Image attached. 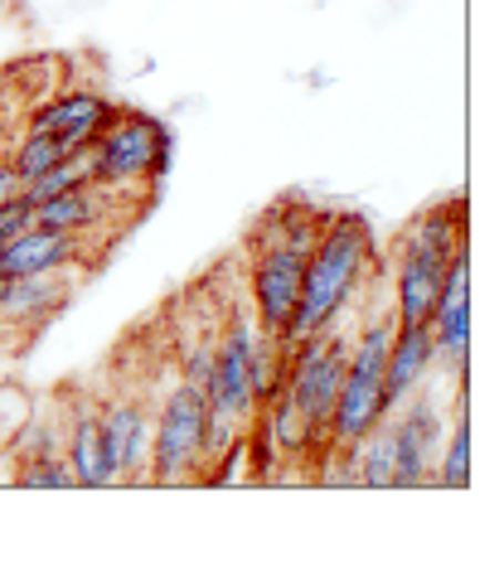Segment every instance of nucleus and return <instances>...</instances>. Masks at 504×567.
Masks as SVG:
<instances>
[{"label": "nucleus", "instance_id": "dca6fc26", "mask_svg": "<svg viewBox=\"0 0 504 567\" xmlns=\"http://www.w3.org/2000/svg\"><path fill=\"white\" fill-rule=\"evenodd\" d=\"M354 485L359 489H393V442H388V422L364 432L354 446Z\"/></svg>", "mask_w": 504, "mask_h": 567}, {"label": "nucleus", "instance_id": "aec40b11", "mask_svg": "<svg viewBox=\"0 0 504 567\" xmlns=\"http://www.w3.org/2000/svg\"><path fill=\"white\" fill-rule=\"evenodd\" d=\"M20 195V175H16V165H10V156L0 161V204L6 199H16Z\"/></svg>", "mask_w": 504, "mask_h": 567}, {"label": "nucleus", "instance_id": "6ab92c4d", "mask_svg": "<svg viewBox=\"0 0 504 567\" xmlns=\"http://www.w3.org/2000/svg\"><path fill=\"white\" fill-rule=\"evenodd\" d=\"M30 224H34V209H30V204H24L20 195L0 204V248H6V243L16 238L20 228H30Z\"/></svg>", "mask_w": 504, "mask_h": 567}, {"label": "nucleus", "instance_id": "0eeeda50", "mask_svg": "<svg viewBox=\"0 0 504 567\" xmlns=\"http://www.w3.org/2000/svg\"><path fill=\"white\" fill-rule=\"evenodd\" d=\"M388 442H393V489H422L432 485V461L442 446V412L426 398H403L388 412Z\"/></svg>", "mask_w": 504, "mask_h": 567}, {"label": "nucleus", "instance_id": "f03ea898", "mask_svg": "<svg viewBox=\"0 0 504 567\" xmlns=\"http://www.w3.org/2000/svg\"><path fill=\"white\" fill-rule=\"evenodd\" d=\"M204 442H209V398L199 383L175 379L155 403L146 485H204V466H209Z\"/></svg>", "mask_w": 504, "mask_h": 567}, {"label": "nucleus", "instance_id": "9b49d317", "mask_svg": "<svg viewBox=\"0 0 504 567\" xmlns=\"http://www.w3.org/2000/svg\"><path fill=\"white\" fill-rule=\"evenodd\" d=\"M97 243L93 234H63V228H20L0 248V272L6 277H34V272H73Z\"/></svg>", "mask_w": 504, "mask_h": 567}, {"label": "nucleus", "instance_id": "f3484780", "mask_svg": "<svg viewBox=\"0 0 504 567\" xmlns=\"http://www.w3.org/2000/svg\"><path fill=\"white\" fill-rule=\"evenodd\" d=\"M20 489H78L73 485V471L63 461V451H49V456H30V461H16V475H10Z\"/></svg>", "mask_w": 504, "mask_h": 567}, {"label": "nucleus", "instance_id": "423d86ee", "mask_svg": "<svg viewBox=\"0 0 504 567\" xmlns=\"http://www.w3.org/2000/svg\"><path fill=\"white\" fill-rule=\"evenodd\" d=\"M161 132L165 126L146 117V112H112V122L93 141V185H107V189L151 185L146 171Z\"/></svg>", "mask_w": 504, "mask_h": 567}, {"label": "nucleus", "instance_id": "ddd939ff", "mask_svg": "<svg viewBox=\"0 0 504 567\" xmlns=\"http://www.w3.org/2000/svg\"><path fill=\"white\" fill-rule=\"evenodd\" d=\"M432 359H436V350H432L426 326H393V340H388V354H383V417L403 403L408 393L422 389Z\"/></svg>", "mask_w": 504, "mask_h": 567}, {"label": "nucleus", "instance_id": "1a4fd4ad", "mask_svg": "<svg viewBox=\"0 0 504 567\" xmlns=\"http://www.w3.org/2000/svg\"><path fill=\"white\" fill-rule=\"evenodd\" d=\"M426 334H432L436 359L451 364L456 379H465V354H471V252L465 248L446 262L442 291L426 316Z\"/></svg>", "mask_w": 504, "mask_h": 567}, {"label": "nucleus", "instance_id": "6e6552de", "mask_svg": "<svg viewBox=\"0 0 504 567\" xmlns=\"http://www.w3.org/2000/svg\"><path fill=\"white\" fill-rule=\"evenodd\" d=\"M63 461L73 471L78 489H112L116 485V466L107 436H102V398L73 389L69 408H63Z\"/></svg>", "mask_w": 504, "mask_h": 567}, {"label": "nucleus", "instance_id": "2eb2a0df", "mask_svg": "<svg viewBox=\"0 0 504 567\" xmlns=\"http://www.w3.org/2000/svg\"><path fill=\"white\" fill-rule=\"evenodd\" d=\"M471 485V417H465V403L451 417V436H442L432 461V489H465Z\"/></svg>", "mask_w": 504, "mask_h": 567}, {"label": "nucleus", "instance_id": "20e7f679", "mask_svg": "<svg viewBox=\"0 0 504 567\" xmlns=\"http://www.w3.org/2000/svg\"><path fill=\"white\" fill-rule=\"evenodd\" d=\"M349 340H354V334L340 330V320H335V326L316 330V334H301V340L287 344V354H281V393H287L291 408L301 412L316 451L326 446V427H330L335 393H340V379H344Z\"/></svg>", "mask_w": 504, "mask_h": 567}, {"label": "nucleus", "instance_id": "a211bd4d", "mask_svg": "<svg viewBox=\"0 0 504 567\" xmlns=\"http://www.w3.org/2000/svg\"><path fill=\"white\" fill-rule=\"evenodd\" d=\"M59 161H63V146H59V136H49V132H24V141L16 146V156H10L20 185H24V179H34V175H44L49 165H59Z\"/></svg>", "mask_w": 504, "mask_h": 567}, {"label": "nucleus", "instance_id": "7ed1b4c3", "mask_svg": "<svg viewBox=\"0 0 504 567\" xmlns=\"http://www.w3.org/2000/svg\"><path fill=\"white\" fill-rule=\"evenodd\" d=\"M393 326H398L393 311H383L349 340L344 379H340V393H335V412L320 451H354L364 442V432L383 422V354H388V340H393Z\"/></svg>", "mask_w": 504, "mask_h": 567}, {"label": "nucleus", "instance_id": "412c9836", "mask_svg": "<svg viewBox=\"0 0 504 567\" xmlns=\"http://www.w3.org/2000/svg\"><path fill=\"white\" fill-rule=\"evenodd\" d=\"M6 291H10V277H6V272H0V301H6Z\"/></svg>", "mask_w": 504, "mask_h": 567}, {"label": "nucleus", "instance_id": "4468645a", "mask_svg": "<svg viewBox=\"0 0 504 567\" xmlns=\"http://www.w3.org/2000/svg\"><path fill=\"white\" fill-rule=\"evenodd\" d=\"M78 281L69 272H34V277H10V291L0 301V320L10 326H44L69 306Z\"/></svg>", "mask_w": 504, "mask_h": 567}, {"label": "nucleus", "instance_id": "f8f14e48", "mask_svg": "<svg viewBox=\"0 0 504 567\" xmlns=\"http://www.w3.org/2000/svg\"><path fill=\"white\" fill-rule=\"evenodd\" d=\"M442 277H446V262L426 248H412V243L398 238L393 243V320L398 326H426L432 316V301L442 291Z\"/></svg>", "mask_w": 504, "mask_h": 567}, {"label": "nucleus", "instance_id": "f257e3e1", "mask_svg": "<svg viewBox=\"0 0 504 567\" xmlns=\"http://www.w3.org/2000/svg\"><path fill=\"white\" fill-rule=\"evenodd\" d=\"M373 262V224L359 209H340L326 214V228H320L316 248L306 252L301 267V287H296V306L281 326V350L296 344L301 334H316L335 326L344 316V306L354 301L359 281H364Z\"/></svg>", "mask_w": 504, "mask_h": 567}, {"label": "nucleus", "instance_id": "39448f33", "mask_svg": "<svg viewBox=\"0 0 504 567\" xmlns=\"http://www.w3.org/2000/svg\"><path fill=\"white\" fill-rule=\"evenodd\" d=\"M248 252H253V262H248L253 320L267 340H281V326H287V316L296 306V287H301L306 252L267 234H253V228H248Z\"/></svg>", "mask_w": 504, "mask_h": 567}, {"label": "nucleus", "instance_id": "9d476101", "mask_svg": "<svg viewBox=\"0 0 504 567\" xmlns=\"http://www.w3.org/2000/svg\"><path fill=\"white\" fill-rule=\"evenodd\" d=\"M151 422H155V408L141 393L102 398V436H107V451H112L116 485H146Z\"/></svg>", "mask_w": 504, "mask_h": 567}]
</instances>
